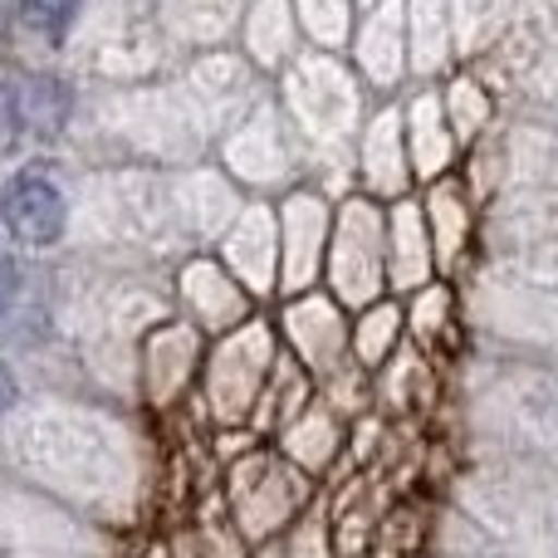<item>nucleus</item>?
<instances>
[{"label": "nucleus", "mask_w": 558, "mask_h": 558, "mask_svg": "<svg viewBox=\"0 0 558 558\" xmlns=\"http://www.w3.org/2000/svg\"><path fill=\"white\" fill-rule=\"evenodd\" d=\"M0 221L29 251H45L64 235V196L49 177L39 172H20L15 182L5 186V202H0Z\"/></svg>", "instance_id": "obj_1"}, {"label": "nucleus", "mask_w": 558, "mask_h": 558, "mask_svg": "<svg viewBox=\"0 0 558 558\" xmlns=\"http://www.w3.org/2000/svg\"><path fill=\"white\" fill-rule=\"evenodd\" d=\"M49 333V308L25 270L0 260V343H39Z\"/></svg>", "instance_id": "obj_2"}, {"label": "nucleus", "mask_w": 558, "mask_h": 558, "mask_svg": "<svg viewBox=\"0 0 558 558\" xmlns=\"http://www.w3.org/2000/svg\"><path fill=\"white\" fill-rule=\"evenodd\" d=\"M10 402H15V377H10V367L0 363V412H5Z\"/></svg>", "instance_id": "obj_5"}, {"label": "nucleus", "mask_w": 558, "mask_h": 558, "mask_svg": "<svg viewBox=\"0 0 558 558\" xmlns=\"http://www.w3.org/2000/svg\"><path fill=\"white\" fill-rule=\"evenodd\" d=\"M15 108H20V128L54 133L69 113V94H64V84H54V78H35L25 94H15Z\"/></svg>", "instance_id": "obj_3"}, {"label": "nucleus", "mask_w": 558, "mask_h": 558, "mask_svg": "<svg viewBox=\"0 0 558 558\" xmlns=\"http://www.w3.org/2000/svg\"><path fill=\"white\" fill-rule=\"evenodd\" d=\"M78 0H20L25 25H35L39 35H64V25L74 20Z\"/></svg>", "instance_id": "obj_4"}]
</instances>
